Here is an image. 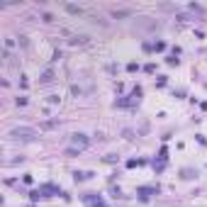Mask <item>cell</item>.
<instances>
[{"mask_svg": "<svg viewBox=\"0 0 207 207\" xmlns=\"http://www.w3.org/2000/svg\"><path fill=\"white\" fill-rule=\"evenodd\" d=\"M154 49H156V51H163V49H166V44H163V42H156V44H154Z\"/></svg>", "mask_w": 207, "mask_h": 207, "instance_id": "30bf717a", "label": "cell"}, {"mask_svg": "<svg viewBox=\"0 0 207 207\" xmlns=\"http://www.w3.org/2000/svg\"><path fill=\"white\" fill-rule=\"evenodd\" d=\"M73 178H76V183H78V180H88V178H93V173H90V171H85V173H73Z\"/></svg>", "mask_w": 207, "mask_h": 207, "instance_id": "52a82bcc", "label": "cell"}, {"mask_svg": "<svg viewBox=\"0 0 207 207\" xmlns=\"http://www.w3.org/2000/svg\"><path fill=\"white\" fill-rule=\"evenodd\" d=\"M100 207H105V205H100Z\"/></svg>", "mask_w": 207, "mask_h": 207, "instance_id": "e0dca14e", "label": "cell"}, {"mask_svg": "<svg viewBox=\"0 0 207 207\" xmlns=\"http://www.w3.org/2000/svg\"><path fill=\"white\" fill-rule=\"evenodd\" d=\"M51 81H54V71H44L42 78H39V83H44V85H49Z\"/></svg>", "mask_w": 207, "mask_h": 207, "instance_id": "8992f818", "label": "cell"}, {"mask_svg": "<svg viewBox=\"0 0 207 207\" xmlns=\"http://www.w3.org/2000/svg\"><path fill=\"white\" fill-rule=\"evenodd\" d=\"M193 176H195V173H193L190 168H185V171H183V178H193Z\"/></svg>", "mask_w": 207, "mask_h": 207, "instance_id": "4fadbf2b", "label": "cell"}, {"mask_svg": "<svg viewBox=\"0 0 207 207\" xmlns=\"http://www.w3.org/2000/svg\"><path fill=\"white\" fill-rule=\"evenodd\" d=\"M42 127H44V129H54V127H56V122H44Z\"/></svg>", "mask_w": 207, "mask_h": 207, "instance_id": "5bb4252c", "label": "cell"}, {"mask_svg": "<svg viewBox=\"0 0 207 207\" xmlns=\"http://www.w3.org/2000/svg\"><path fill=\"white\" fill-rule=\"evenodd\" d=\"M144 71H146V73H154V71H156V66H154V64H146V66H144Z\"/></svg>", "mask_w": 207, "mask_h": 207, "instance_id": "8fae6325", "label": "cell"}, {"mask_svg": "<svg viewBox=\"0 0 207 207\" xmlns=\"http://www.w3.org/2000/svg\"><path fill=\"white\" fill-rule=\"evenodd\" d=\"M166 64H168V66H178V59H176V54H173V56H168V59H166Z\"/></svg>", "mask_w": 207, "mask_h": 207, "instance_id": "9c48e42d", "label": "cell"}, {"mask_svg": "<svg viewBox=\"0 0 207 207\" xmlns=\"http://www.w3.org/2000/svg\"><path fill=\"white\" fill-rule=\"evenodd\" d=\"M85 146H88V137H85V134H73V149H85Z\"/></svg>", "mask_w": 207, "mask_h": 207, "instance_id": "5b68a950", "label": "cell"}, {"mask_svg": "<svg viewBox=\"0 0 207 207\" xmlns=\"http://www.w3.org/2000/svg\"><path fill=\"white\" fill-rule=\"evenodd\" d=\"M44 195H59V188H56V185H51V183H47V185H42V188H37V190L29 193L32 202H37V200L44 198Z\"/></svg>", "mask_w": 207, "mask_h": 207, "instance_id": "6da1fadb", "label": "cell"}, {"mask_svg": "<svg viewBox=\"0 0 207 207\" xmlns=\"http://www.w3.org/2000/svg\"><path fill=\"white\" fill-rule=\"evenodd\" d=\"M10 137H12V139H25V141H29V139H34V137H37V132H34V129H29V127H17V129H12V132H10Z\"/></svg>", "mask_w": 207, "mask_h": 207, "instance_id": "7a4b0ae2", "label": "cell"}, {"mask_svg": "<svg viewBox=\"0 0 207 207\" xmlns=\"http://www.w3.org/2000/svg\"><path fill=\"white\" fill-rule=\"evenodd\" d=\"M159 193V185H141L139 190H137V195H139L141 200H149L151 195H156Z\"/></svg>", "mask_w": 207, "mask_h": 207, "instance_id": "3957f363", "label": "cell"}, {"mask_svg": "<svg viewBox=\"0 0 207 207\" xmlns=\"http://www.w3.org/2000/svg\"><path fill=\"white\" fill-rule=\"evenodd\" d=\"M137 166H144V161L141 159H129L127 161V168H137Z\"/></svg>", "mask_w": 207, "mask_h": 207, "instance_id": "ba28073f", "label": "cell"}, {"mask_svg": "<svg viewBox=\"0 0 207 207\" xmlns=\"http://www.w3.org/2000/svg\"><path fill=\"white\" fill-rule=\"evenodd\" d=\"M139 98H141V88H134V90H132V95H129L127 100H117V105H120V107H127V105L139 103Z\"/></svg>", "mask_w": 207, "mask_h": 207, "instance_id": "277c9868", "label": "cell"}, {"mask_svg": "<svg viewBox=\"0 0 207 207\" xmlns=\"http://www.w3.org/2000/svg\"><path fill=\"white\" fill-rule=\"evenodd\" d=\"M66 156H78V149H73V146H71V149H66Z\"/></svg>", "mask_w": 207, "mask_h": 207, "instance_id": "7c38bea8", "label": "cell"}, {"mask_svg": "<svg viewBox=\"0 0 207 207\" xmlns=\"http://www.w3.org/2000/svg\"><path fill=\"white\" fill-rule=\"evenodd\" d=\"M68 12H73V15L78 12V15H81V8H76V5H68Z\"/></svg>", "mask_w": 207, "mask_h": 207, "instance_id": "9a60e30c", "label": "cell"}, {"mask_svg": "<svg viewBox=\"0 0 207 207\" xmlns=\"http://www.w3.org/2000/svg\"><path fill=\"white\" fill-rule=\"evenodd\" d=\"M137 68H139V66H137V64H127V71H129V73H134Z\"/></svg>", "mask_w": 207, "mask_h": 207, "instance_id": "2e32d148", "label": "cell"}]
</instances>
